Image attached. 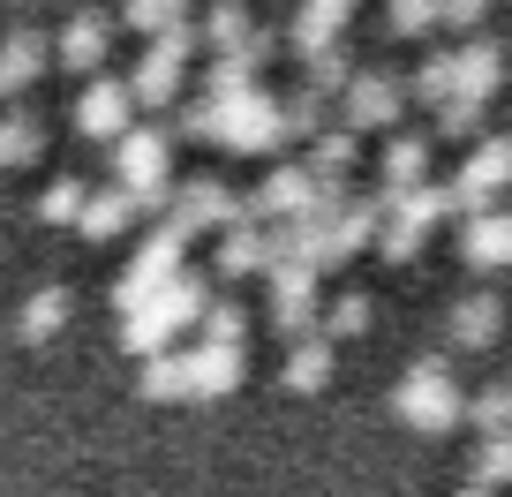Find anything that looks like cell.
<instances>
[{"label":"cell","mask_w":512,"mask_h":497,"mask_svg":"<svg viewBox=\"0 0 512 497\" xmlns=\"http://www.w3.org/2000/svg\"><path fill=\"white\" fill-rule=\"evenodd\" d=\"M241 377V347H204L181 362V392H226Z\"/></svg>","instance_id":"obj_20"},{"label":"cell","mask_w":512,"mask_h":497,"mask_svg":"<svg viewBox=\"0 0 512 497\" xmlns=\"http://www.w3.org/2000/svg\"><path fill=\"white\" fill-rule=\"evenodd\" d=\"M61 317H68V294H61V287H46V294H31V302H23V332H31V339L61 332Z\"/></svg>","instance_id":"obj_31"},{"label":"cell","mask_w":512,"mask_h":497,"mask_svg":"<svg viewBox=\"0 0 512 497\" xmlns=\"http://www.w3.org/2000/svg\"><path fill=\"white\" fill-rule=\"evenodd\" d=\"M272 317L279 332H302L317 317V272L309 264H272Z\"/></svg>","instance_id":"obj_13"},{"label":"cell","mask_w":512,"mask_h":497,"mask_svg":"<svg viewBox=\"0 0 512 497\" xmlns=\"http://www.w3.org/2000/svg\"><path fill=\"white\" fill-rule=\"evenodd\" d=\"M505 392H512V385H505Z\"/></svg>","instance_id":"obj_41"},{"label":"cell","mask_w":512,"mask_h":497,"mask_svg":"<svg viewBox=\"0 0 512 497\" xmlns=\"http://www.w3.org/2000/svg\"><path fill=\"white\" fill-rule=\"evenodd\" d=\"M189 53H196V23H166V31L151 38V53L136 61V76H128V98H136V106H166V98L181 91Z\"/></svg>","instance_id":"obj_4"},{"label":"cell","mask_w":512,"mask_h":497,"mask_svg":"<svg viewBox=\"0 0 512 497\" xmlns=\"http://www.w3.org/2000/svg\"><path fill=\"white\" fill-rule=\"evenodd\" d=\"M324 324H332L339 339H354V332H369V294H339L332 309H324Z\"/></svg>","instance_id":"obj_36"},{"label":"cell","mask_w":512,"mask_h":497,"mask_svg":"<svg viewBox=\"0 0 512 497\" xmlns=\"http://www.w3.org/2000/svg\"><path fill=\"white\" fill-rule=\"evenodd\" d=\"M377 249H384V264H407L422 249V226H407V219H392L384 211V226H377Z\"/></svg>","instance_id":"obj_34"},{"label":"cell","mask_w":512,"mask_h":497,"mask_svg":"<svg viewBox=\"0 0 512 497\" xmlns=\"http://www.w3.org/2000/svg\"><path fill=\"white\" fill-rule=\"evenodd\" d=\"M324 369H332V347H324V339H302V347H294V362H287V385H294V392H317Z\"/></svg>","instance_id":"obj_29"},{"label":"cell","mask_w":512,"mask_h":497,"mask_svg":"<svg viewBox=\"0 0 512 497\" xmlns=\"http://www.w3.org/2000/svg\"><path fill=\"white\" fill-rule=\"evenodd\" d=\"M407 98H422V106H445V98H452V53H430V61L415 68V83H407Z\"/></svg>","instance_id":"obj_30"},{"label":"cell","mask_w":512,"mask_h":497,"mask_svg":"<svg viewBox=\"0 0 512 497\" xmlns=\"http://www.w3.org/2000/svg\"><path fill=\"white\" fill-rule=\"evenodd\" d=\"M189 8H196V0H128V16H121V23H136L144 38H159L166 23H189Z\"/></svg>","instance_id":"obj_28"},{"label":"cell","mask_w":512,"mask_h":497,"mask_svg":"<svg viewBox=\"0 0 512 497\" xmlns=\"http://www.w3.org/2000/svg\"><path fill=\"white\" fill-rule=\"evenodd\" d=\"M128 211H136V204H128V189H98V196H83L76 226H83V234H121Z\"/></svg>","instance_id":"obj_24"},{"label":"cell","mask_w":512,"mask_h":497,"mask_svg":"<svg viewBox=\"0 0 512 497\" xmlns=\"http://www.w3.org/2000/svg\"><path fill=\"white\" fill-rule=\"evenodd\" d=\"M83 196H91V189H83L76 174H61L46 196H38V219H76V211H83Z\"/></svg>","instance_id":"obj_35"},{"label":"cell","mask_w":512,"mask_h":497,"mask_svg":"<svg viewBox=\"0 0 512 497\" xmlns=\"http://www.w3.org/2000/svg\"><path fill=\"white\" fill-rule=\"evenodd\" d=\"M234 189H219V181H181L174 189V211H166V226H174L181 241L204 234V226H234Z\"/></svg>","instance_id":"obj_8"},{"label":"cell","mask_w":512,"mask_h":497,"mask_svg":"<svg viewBox=\"0 0 512 497\" xmlns=\"http://www.w3.org/2000/svg\"><path fill=\"white\" fill-rule=\"evenodd\" d=\"M211 264H219V272H256V264H272V234H264V226H256V219H234V226H226V234H219V257H211Z\"/></svg>","instance_id":"obj_18"},{"label":"cell","mask_w":512,"mask_h":497,"mask_svg":"<svg viewBox=\"0 0 512 497\" xmlns=\"http://www.w3.org/2000/svg\"><path fill=\"white\" fill-rule=\"evenodd\" d=\"M445 189H452V211H460V219L490 211V196L512 189V136H482V144H467L460 174H452Z\"/></svg>","instance_id":"obj_3"},{"label":"cell","mask_w":512,"mask_h":497,"mask_svg":"<svg viewBox=\"0 0 512 497\" xmlns=\"http://www.w3.org/2000/svg\"><path fill=\"white\" fill-rule=\"evenodd\" d=\"M38 113H0V166H23V159H38Z\"/></svg>","instance_id":"obj_25"},{"label":"cell","mask_w":512,"mask_h":497,"mask_svg":"<svg viewBox=\"0 0 512 497\" xmlns=\"http://www.w3.org/2000/svg\"><path fill=\"white\" fill-rule=\"evenodd\" d=\"M53 61V46L38 31H8L0 38V98H16V91H31L38 83V68Z\"/></svg>","instance_id":"obj_15"},{"label":"cell","mask_w":512,"mask_h":497,"mask_svg":"<svg viewBox=\"0 0 512 497\" xmlns=\"http://www.w3.org/2000/svg\"><path fill=\"white\" fill-rule=\"evenodd\" d=\"M309 204H317V181H309V166H272V174H264V189L249 196V211H241V219H302Z\"/></svg>","instance_id":"obj_10"},{"label":"cell","mask_w":512,"mask_h":497,"mask_svg":"<svg viewBox=\"0 0 512 497\" xmlns=\"http://www.w3.org/2000/svg\"><path fill=\"white\" fill-rule=\"evenodd\" d=\"M460 497H490V490H460Z\"/></svg>","instance_id":"obj_40"},{"label":"cell","mask_w":512,"mask_h":497,"mask_svg":"<svg viewBox=\"0 0 512 497\" xmlns=\"http://www.w3.org/2000/svg\"><path fill=\"white\" fill-rule=\"evenodd\" d=\"M400 106H407V83L392 76V68H354L347 76V91H339V129H392L400 121Z\"/></svg>","instance_id":"obj_5"},{"label":"cell","mask_w":512,"mask_h":497,"mask_svg":"<svg viewBox=\"0 0 512 497\" xmlns=\"http://www.w3.org/2000/svg\"><path fill=\"white\" fill-rule=\"evenodd\" d=\"M279 129H287V136H324V129H332V106H324V91H309V83H302L294 98H279Z\"/></svg>","instance_id":"obj_23"},{"label":"cell","mask_w":512,"mask_h":497,"mask_svg":"<svg viewBox=\"0 0 512 497\" xmlns=\"http://www.w3.org/2000/svg\"><path fill=\"white\" fill-rule=\"evenodd\" d=\"M460 257L475 264V272H505L512 264V204H490V211H475V219L460 226Z\"/></svg>","instance_id":"obj_9"},{"label":"cell","mask_w":512,"mask_h":497,"mask_svg":"<svg viewBox=\"0 0 512 497\" xmlns=\"http://www.w3.org/2000/svg\"><path fill=\"white\" fill-rule=\"evenodd\" d=\"M475 129H482L475 98H445V106H437V136H475Z\"/></svg>","instance_id":"obj_37"},{"label":"cell","mask_w":512,"mask_h":497,"mask_svg":"<svg viewBox=\"0 0 512 497\" xmlns=\"http://www.w3.org/2000/svg\"><path fill=\"white\" fill-rule=\"evenodd\" d=\"M279 53V38L272 31H256L249 23V38L241 46H226V53H211V68H204V98H234V91H256V68Z\"/></svg>","instance_id":"obj_7"},{"label":"cell","mask_w":512,"mask_h":497,"mask_svg":"<svg viewBox=\"0 0 512 497\" xmlns=\"http://www.w3.org/2000/svg\"><path fill=\"white\" fill-rule=\"evenodd\" d=\"M384 23H392L400 38H422L437 23V0H384Z\"/></svg>","instance_id":"obj_33"},{"label":"cell","mask_w":512,"mask_h":497,"mask_svg":"<svg viewBox=\"0 0 512 497\" xmlns=\"http://www.w3.org/2000/svg\"><path fill=\"white\" fill-rule=\"evenodd\" d=\"M497 482H512V430L475 445V490H497Z\"/></svg>","instance_id":"obj_26"},{"label":"cell","mask_w":512,"mask_h":497,"mask_svg":"<svg viewBox=\"0 0 512 497\" xmlns=\"http://www.w3.org/2000/svg\"><path fill=\"white\" fill-rule=\"evenodd\" d=\"M106 46H113V23L98 16V8H83V16H68V31L53 38V53H61L68 68H83V76H91V68L106 61Z\"/></svg>","instance_id":"obj_16"},{"label":"cell","mask_w":512,"mask_h":497,"mask_svg":"<svg viewBox=\"0 0 512 497\" xmlns=\"http://www.w3.org/2000/svg\"><path fill=\"white\" fill-rule=\"evenodd\" d=\"M460 385H452V369L445 362H415L400 377V415L415 422V430H452V422H460Z\"/></svg>","instance_id":"obj_6"},{"label":"cell","mask_w":512,"mask_h":497,"mask_svg":"<svg viewBox=\"0 0 512 497\" xmlns=\"http://www.w3.org/2000/svg\"><path fill=\"white\" fill-rule=\"evenodd\" d=\"M377 174H384V196H400V189H415V181H430V136H392V144H384V159H377Z\"/></svg>","instance_id":"obj_17"},{"label":"cell","mask_w":512,"mask_h":497,"mask_svg":"<svg viewBox=\"0 0 512 497\" xmlns=\"http://www.w3.org/2000/svg\"><path fill=\"white\" fill-rule=\"evenodd\" d=\"M347 76H354V53H347V38L339 46H324V53H309V91H347Z\"/></svg>","instance_id":"obj_27"},{"label":"cell","mask_w":512,"mask_h":497,"mask_svg":"<svg viewBox=\"0 0 512 497\" xmlns=\"http://www.w3.org/2000/svg\"><path fill=\"white\" fill-rule=\"evenodd\" d=\"M482 16H490V0H437V23H452V31H475Z\"/></svg>","instance_id":"obj_39"},{"label":"cell","mask_w":512,"mask_h":497,"mask_svg":"<svg viewBox=\"0 0 512 497\" xmlns=\"http://www.w3.org/2000/svg\"><path fill=\"white\" fill-rule=\"evenodd\" d=\"M354 159H362V144H354V129H324L317 136V151H309V181H324V189H347V174H354Z\"/></svg>","instance_id":"obj_19"},{"label":"cell","mask_w":512,"mask_h":497,"mask_svg":"<svg viewBox=\"0 0 512 497\" xmlns=\"http://www.w3.org/2000/svg\"><path fill=\"white\" fill-rule=\"evenodd\" d=\"M467 415L482 422V437H497V430H512V392L505 385H490V392H475L467 400Z\"/></svg>","instance_id":"obj_32"},{"label":"cell","mask_w":512,"mask_h":497,"mask_svg":"<svg viewBox=\"0 0 512 497\" xmlns=\"http://www.w3.org/2000/svg\"><path fill=\"white\" fill-rule=\"evenodd\" d=\"M128 106H136V98H128V83H121V76H98V83H83V98H76V129L91 136V144H98V136L113 144V136L128 129Z\"/></svg>","instance_id":"obj_11"},{"label":"cell","mask_w":512,"mask_h":497,"mask_svg":"<svg viewBox=\"0 0 512 497\" xmlns=\"http://www.w3.org/2000/svg\"><path fill=\"white\" fill-rule=\"evenodd\" d=\"M279 98L272 91H234V98H211V144L226 151H272L279 144Z\"/></svg>","instance_id":"obj_2"},{"label":"cell","mask_w":512,"mask_h":497,"mask_svg":"<svg viewBox=\"0 0 512 497\" xmlns=\"http://www.w3.org/2000/svg\"><path fill=\"white\" fill-rule=\"evenodd\" d=\"M113 174H121V189H128L136 211H159L166 174H174V136L166 129H121L113 136Z\"/></svg>","instance_id":"obj_1"},{"label":"cell","mask_w":512,"mask_h":497,"mask_svg":"<svg viewBox=\"0 0 512 497\" xmlns=\"http://www.w3.org/2000/svg\"><path fill=\"white\" fill-rule=\"evenodd\" d=\"M497 83H505V53H497L490 38H475V46L452 53V98H475V106H490Z\"/></svg>","instance_id":"obj_12"},{"label":"cell","mask_w":512,"mask_h":497,"mask_svg":"<svg viewBox=\"0 0 512 497\" xmlns=\"http://www.w3.org/2000/svg\"><path fill=\"white\" fill-rule=\"evenodd\" d=\"M497 324H505V302H497V294H467V302L452 309V339H460V347H490Z\"/></svg>","instance_id":"obj_21"},{"label":"cell","mask_w":512,"mask_h":497,"mask_svg":"<svg viewBox=\"0 0 512 497\" xmlns=\"http://www.w3.org/2000/svg\"><path fill=\"white\" fill-rule=\"evenodd\" d=\"M166 136H189V144H211V98H189V106H181V121Z\"/></svg>","instance_id":"obj_38"},{"label":"cell","mask_w":512,"mask_h":497,"mask_svg":"<svg viewBox=\"0 0 512 497\" xmlns=\"http://www.w3.org/2000/svg\"><path fill=\"white\" fill-rule=\"evenodd\" d=\"M347 8L354 0H302V8H294V31H287V46L302 53H324V46H339V31H347Z\"/></svg>","instance_id":"obj_14"},{"label":"cell","mask_w":512,"mask_h":497,"mask_svg":"<svg viewBox=\"0 0 512 497\" xmlns=\"http://www.w3.org/2000/svg\"><path fill=\"white\" fill-rule=\"evenodd\" d=\"M241 38H249V0H211L204 23H196V46L226 53V46H241Z\"/></svg>","instance_id":"obj_22"}]
</instances>
